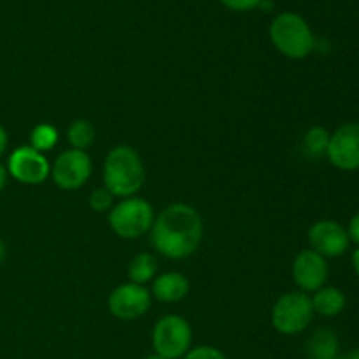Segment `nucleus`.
Returning <instances> with one entry per match:
<instances>
[{
	"label": "nucleus",
	"instance_id": "nucleus-1",
	"mask_svg": "<svg viewBox=\"0 0 359 359\" xmlns=\"http://www.w3.org/2000/svg\"><path fill=\"white\" fill-rule=\"evenodd\" d=\"M151 244L168 259H184L198 251L203 238V221L195 207L174 202L165 207L149 230Z\"/></svg>",
	"mask_w": 359,
	"mask_h": 359
},
{
	"label": "nucleus",
	"instance_id": "nucleus-2",
	"mask_svg": "<svg viewBox=\"0 0 359 359\" xmlns=\"http://www.w3.org/2000/svg\"><path fill=\"white\" fill-rule=\"evenodd\" d=\"M104 188L114 198H130L142 189L146 168L137 149L126 144L112 147L104 161Z\"/></svg>",
	"mask_w": 359,
	"mask_h": 359
},
{
	"label": "nucleus",
	"instance_id": "nucleus-3",
	"mask_svg": "<svg viewBox=\"0 0 359 359\" xmlns=\"http://www.w3.org/2000/svg\"><path fill=\"white\" fill-rule=\"evenodd\" d=\"M269 37L273 48L290 60H305L316 48L314 32L309 21L291 11H284L273 18Z\"/></svg>",
	"mask_w": 359,
	"mask_h": 359
},
{
	"label": "nucleus",
	"instance_id": "nucleus-4",
	"mask_svg": "<svg viewBox=\"0 0 359 359\" xmlns=\"http://www.w3.org/2000/svg\"><path fill=\"white\" fill-rule=\"evenodd\" d=\"M107 221L111 230L119 238L135 241L149 233L154 223V210L146 198L130 196V198H123L109 210Z\"/></svg>",
	"mask_w": 359,
	"mask_h": 359
},
{
	"label": "nucleus",
	"instance_id": "nucleus-5",
	"mask_svg": "<svg viewBox=\"0 0 359 359\" xmlns=\"http://www.w3.org/2000/svg\"><path fill=\"white\" fill-rule=\"evenodd\" d=\"M314 316L311 297L302 291H290L273 304L270 321L280 335L293 337L304 333L311 326Z\"/></svg>",
	"mask_w": 359,
	"mask_h": 359
},
{
	"label": "nucleus",
	"instance_id": "nucleus-6",
	"mask_svg": "<svg viewBox=\"0 0 359 359\" xmlns=\"http://www.w3.org/2000/svg\"><path fill=\"white\" fill-rule=\"evenodd\" d=\"M154 353L165 359H182L193 346L191 325L182 316L167 314L160 318L151 333Z\"/></svg>",
	"mask_w": 359,
	"mask_h": 359
},
{
	"label": "nucleus",
	"instance_id": "nucleus-7",
	"mask_svg": "<svg viewBox=\"0 0 359 359\" xmlns=\"http://www.w3.org/2000/svg\"><path fill=\"white\" fill-rule=\"evenodd\" d=\"M93 163L86 151L69 149L56 156L51 167V177L63 191H76L83 188L91 177Z\"/></svg>",
	"mask_w": 359,
	"mask_h": 359
},
{
	"label": "nucleus",
	"instance_id": "nucleus-8",
	"mask_svg": "<svg viewBox=\"0 0 359 359\" xmlns=\"http://www.w3.org/2000/svg\"><path fill=\"white\" fill-rule=\"evenodd\" d=\"M7 174L14 181L27 186H37L51 175V163L42 153L30 146H21L11 153L7 160Z\"/></svg>",
	"mask_w": 359,
	"mask_h": 359
},
{
	"label": "nucleus",
	"instance_id": "nucleus-9",
	"mask_svg": "<svg viewBox=\"0 0 359 359\" xmlns=\"http://www.w3.org/2000/svg\"><path fill=\"white\" fill-rule=\"evenodd\" d=\"M151 291L135 283H125L109 294V312L119 321H135L151 309Z\"/></svg>",
	"mask_w": 359,
	"mask_h": 359
},
{
	"label": "nucleus",
	"instance_id": "nucleus-10",
	"mask_svg": "<svg viewBox=\"0 0 359 359\" xmlns=\"http://www.w3.org/2000/svg\"><path fill=\"white\" fill-rule=\"evenodd\" d=\"M326 158L342 172L359 170V123L351 121L340 125L330 137Z\"/></svg>",
	"mask_w": 359,
	"mask_h": 359
},
{
	"label": "nucleus",
	"instance_id": "nucleus-11",
	"mask_svg": "<svg viewBox=\"0 0 359 359\" xmlns=\"http://www.w3.org/2000/svg\"><path fill=\"white\" fill-rule=\"evenodd\" d=\"M309 245L312 251L328 258H340L351 248V238L347 228L335 219L316 221L309 228Z\"/></svg>",
	"mask_w": 359,
	"mask_h": 359
},
{
	"label": "nucleus",
	"instance_id": "nucleus-12",
	"mask_svg": "<svg viewBox=\"0 0 359 359\" xmlns=\"http://www.w3.org/2000/svg\"><path fill=\"white\" fill-rule=\"evenodd\" d=\"M291 276L302 293H316L326 286L330 277V265L325 256L318 255L312 249H304L298 252L291 265Z\"/></svg>",
	"mask_w": 359,
	"mask_h": 359
},
{
	"label": "nucleus",
	"instance_id": "nucleus-13",
	"mask_svg": "<svg viewBox=\"0 0 359 359\" xmlns=\"http://www.w3.org/2000/svg\"><path fill=\"white\" fill-rule=\"evenodd\" d=\"M189 280L181 272H165L154 277L151 284V297L163 304H175L188 297Z\"/></svg>",
	"mask_w": 359,
	"mask_h": 359
},
{
	"label": "nucleus",
	"instance_id": "nucleus-14",
	"mask_svg": "<svg viewBox=\"0 0 359 359\" xmlns=\"http://www.w3.org/2000/svg\"><path fill=\"white\" fill-rule=\"evenodd\" d=\"M314 314L323 316V318H337L346 311L347 298L340 287L335 286H323L321 290L316 291L311 297Z\"/></svg>",
	"mask_w": 359,
	"mask_h": 359
},
{
	"label": "nucleus",
	"instance_id": "nucleus-15",
	"mask_svg": "<svg viewBox=\"0 0 359 359\" xmlns=\"http://www.w3.org/2000/svg\"><path fill=\"white\" fill-rule=\"evenodd\" d=\"M305 353L309 359H337L340 356L339 337L328 328L316 330L307 340Z\"/></svg>",
	"mask_w": 359,
	"mask_h": 359
},
{
	"label": "nucleus",
	"instance_id": "nucleus-16",
	"mask_svg": "<svg viewBox=\"0 0 359 359\" xmlns=\"http://www.w3.org/2000/svg\"><path fill=\"white\" fill-rule=\"evenodd\" d=\"M158 270V262L151 252H139L132 258L128 265V277L130 283L140 284V286H146L147 283L156 277Z\"/></svg>",
	"mask_w": 359,
	"mask_h": 359
},
{
	"label": "nucleus",
	"instance_id": "nucleus-17",
	"mask_svg": "<svg viewBox=\"0 0 359 359\" xmlns=\"http://www.w3.org/2000/svg\"><path fill=\"white\" fill-rule=\"evenodd\" d=\"M67 139H69V144L72 146V149L77 151H86L88 147L93 146L95 128L91 125V121L83 118L74 119L70 123L69 130H67Z\"/></svg>",
	"mask_w": 359,
	"mask_h": 359
},
{
	"label": "nucleus",
	"instance_id": "nucleus-18",
	"mask_svg": "<svg viewBox=\"0 0 359 359\" xmlns=\"http://www.w3.org/2000/svg\"><path fill=\"white\" fill-rule=\"evenodd\" d=\"M330 137L332 133L323 126H312L307 130L304 137V149L309 156L312 158H321L326 156V151L330 146Z\"/></svg>",
	"mask_w": 359,
	"mask_h": 359
},
{
	"label": "nucleus",
	"instance_id": "nucleus-19",
	"mask_svg": "<svg viewBox=\"0 0 359 359\" xmlns=\"http://www.w3.org/2000/svg\"><path fill=\"white\" fill-rule=\"evenodd\" d=\"M60 133L49 123H41L30 132V147H34L39 153H48L58 144Z\"/></svg>",
	"mask_w": 359,
	"mask_h": 359
},
{
	"label": "nucleus",
	"instance_id": "nucleus-20",
	"mask_svg": "<svg viewBox=\"0 0 359 359\" xmlns=\"http://www.w3.org/2000/svg\"><path fill=\"white\" fill-rule=\"evenodd\" d=\"M112 202H114V196H112L105 188L95 189L90 195V200H88V203H90V207L95 212H109V210L114 207Z\"/></svg>",
	"mask_w": 359,
	"mask_h": 359
},
{
	"label": "nucleus",
	"instance_id": "nucleus-21",
	"mask_svg": "<svg viewBox=\"0 0 359 359\" xmlns=\"http://www.w3.org/2000/svg\"><path fill=\"white\" fill-rule=\"evenodd\" d=\"M182 359H228V358L224 356V353H221L217 347L198 346V347H191Z\"/></svg>",
	"mask_w": 359,
	"mask_h": 359
},
{
	"label": "nucleus",
	"instance_id": "nucleus-22",
	"mask_svg": "<svg viewBox=\"0 0 359 359\" xmlns=\"http://www.w3.org/2000/svg\"><path fill=\"white\" fill-rule=\"evenodd\" d=\"M219 2L235 13H249V11L258 9L263 0H219Z\"/></svg>",
	"mask_w": 359,
	"mask_h": 359
},
{
	"label": "nucleus",
	"instance_id": "nucleus-23",
	"mask_svg": "<svg viewBox=\"0 0 359 359\" xmlns=\"http://www.w3.org/2000/svg\"><path fill=\"white\" fill-rule=\"evenodd\" d=\"M347 233H349L351 244H356L359 248V210L351 217L349 224H347Z\"/></svg>",
	"mask_w": 359,
	"mask_h": 359
},
{
	"label": "nucleus",
	"instance_id": "nucleus-24",
	"mask_svg": "<svg viewBox=\"0 0 359 359\" xmlns=\"http://www.w3.org/2000/svg\"><path fill=\"white\" fill-rule=\"evenodd\" d=\"M7 144H9V137H7L6 128L0 125V158H2L4 153L7 151Z\"/></svg>",
	"mask_w": 359,
	"mask_h": 359
},
{
	"label": "nucleus",
	"instance_id": "nucleus-25",
	"mask_svg": "<svg viewBox=\"0 0 359 359\" xmlns=\"http://www.w3.org/2000/svg\"><path fill=\"white\" fill-rule=\"evenodd\" d=\"M7 177H9V174H7V168L4 167L2 163H0V191H2V189L6 188Z\"/></svg>",
	"mask_w": 359,
	"mask_h": 359
},
{
	"label": "nucleus",
	"instance_id": "nucleus-26",
	"mask_svg": "<svg viewBox=\"0 0 359 359\" xmlns=\"http://www.w3.org/2000/svg\"><path fill=\"white\" fill-rule=\"evenodd\" d=\"M351 262H353V269H354V272H356V276L359 279V248L353 252V256H351Z\"/></svg>",
	"mask_w": 359,
	"mask_h": 359
},
{
	"label": "nucleus",
	"instance_id": "nucleus-27",
	"mask_svg": "<svg viewBox=\"0 0 359 359\" xmlns=\"http://www.w3.org/2000/svg\"><path fill=\"white\" fill-rule=\"evenodd\" d=\"M337 359H359V347H358V349L351 351V353L344 354V356H339Z\"/></svg>",
	"mask_w": 359,
	"mask_h": 359
},
{
	"label": "nucleus",
	"instance_id": "nucleus-28",
	"mask_svg": "<svg viewBox=\"0 0 359 359\" xmlns=\"http://www.w3.org/2000/svg\"><path fill=\"white\" fill-rule=\"evenodd\" d=\"M6 259V244L2 242V238H0V263Z\"/></svg>",
	"mask_w": 359,
	"mask_h": 359
},
{
	"label": "nucleus",
	"instance_id": "nucleus-29",
	"mask_svg": "<svg viewBox=\"0 0 359 359\" xmlns=\"http://www.w3.org/2000/svg\"><path fill=\"white\" fill-rule=\"evenodd\" d=\"M144 359H165V358H161L160 354H156V353H153V354H149V356H146Z\"/></svg>",
	"mask_w": 359,
	"mask_h": 359
},
{
	"label": "nucleus",
	"instance_id": "nucleus-30",
	"mask_svg": "<svg viewBox=\"0 0 359 359\" xmlns=\"http://www.w3.org/2000/svg\"><path fill=\"white\" fill-rule=\"evenodd\" d=\"M121 2H125V0H121Z\"/></svg>",
	"mask_w": 359,
	"mask_h": 359
}]
</instances>
